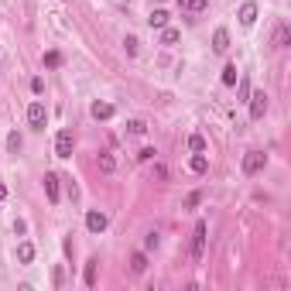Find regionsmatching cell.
<instances>
[{
	"label": "cell",
	"instance_id": "cell-7",
	"mask_svg": "<svg viewBox=\"0 0 291 291\" xmlns=\"http://www.w3.org/2000/svg\"><path fill=\"white\" fill-rule=\"evenodd\" d=\"M45 195H48L52 206L58 202V175H55V171H48V175H45Z\"/></svg>",
	"mask_w": 291,
	"mask_h": 291
},
{
	"label": "cell",
	"instance_id": "cell-29",
	"mask_svg": "<svg viewBox=\"0 0 291 291\" xmlns=\"http://www.w3.org/2000/svg\"><path fill=\"white\" fill-rule=\"evenodd\" d=\"M247 96H250V82L243 79V82H240V100H247Z\"/></svg>",
	"mask_w": 291,
	"mask_h": 291
},
{
	"label": "cell",
	"instance_id": "cell-12",
	"mask_svg": "<svg viewBox=\"0 0 291 291\" xmlns=\"http://www.w3.org/2000/svg\"><path fill=\"white\" fill-rule=\"evenodd\" d=\"M17 260H21V264H31L34 260V243H28V240L17 243Z\"/></svg>",
	"mask_w": 291,
	"mask_h": 291
},
{
	"label": "cell",
	"instance_id": "cell-23",
	"mask_svg": "<svg viewBox=\"0 0 291 291\" xmlns=\"http://www.w3.org/2000/svg\"><path fill=\"white\" fill-rule=\"evenodd\" d=\"M127 130H130V134H147V123L144 120H130L127 123Z\"/></svg>",
	"mask_w": 291,
	"mask_h": 291
},
{
	"label": "cell",
	"instance_id": "cell-31",
	"mask_svg": "<svg viewBox=\"0 0 291 291\" xmlns=\"http://www.w3.org/2000/svg\"><path fill=\"white\" fill-rule=\"evenodd\" d=\"M4 195H7V189H4V185H0V199H4Z\"/></svg>",
	"mask_w": 291,
	"mask_h": 291
},
{
	"label": "cell",
	"instance_id": "cell-18",
	"mask_svg": "<svg viewBox=\"0 0 291 291\" xmlns=\"http://www.w3.org/2000/svg\"><path fill=\"white\" fill-rule=\"evenodd\" d=\"M236 76H240V72H236V65L230 62V65L223 69V76H219V79H223V86H236Z\"/></svg>",
	"mask_w": 291,
	"mask_h": 291
},
{
	"label": "cell",
	"instance_id": "cell-20",
	"mask_svg": "<svg viewBox=\"0 0 291 291\" xmlns=\"http://www.w3.org/2000/svg\"><path fill=\"white\" fill-rule=\"evenodd\" d=\"M7 151H11V154H17V151H21V134H17V130H14V134H7Z\"/></svg>",
	"mask_w": 291,
	"mask_h": 291
},
{
	"label": "cell",
	"instance_id": "cell-8",
	"mask_svg": "<svg viewBox=\"0 0 291 291\" xmlns=\"http://www.w3.org/2000/svg\"><path fill=\"white\" fill-rule=\"evenodd\" d=\"M226 48H230V31H226V28H216V34H213V52H219V55H223Z\"/></svg>",
	"mask_w": 291,
	"mask_h": 291
},
{
	"label": "cell",
	"instance_id": "cell-25",
	"mask_svg": "<svg viewBox=\"0 0 291 291\" xmlns=\"http://www.w3.org/2000/svg\"><path fill=\"white\" fill-rule=\"evenodd\" d=\"M123 45H127V55H137V38H134V34H130V38H127Z\"/></svg>",
	"mask_w": 291,
	"mask_h": 291
},
{
	"label": "cell",
	"instance_id": "cell-13",
	"mask_svg": "<svg viewBox=\"0 0 291 291\" xmlns=\"http://www.w3.org/2000/svg\"><path fill=\"white\" fill-rule=\"evenodd\" d=\"M189 168L195 171V175H202V171L209 168V161H206V154H202V151H195V154H192V161H189Z\"/></svg>",
	"mask_w": 291,
	"mask_h": 291
},
{
	"label": "cell",
	"instance_id": "cell-1",
	"mask_svg": "<svg viewBox=\"0 0 291 291\" xmlns=\"http://www.w3.org/2000/svg\"><path fill=\"white\" fill-rule=\"evenodd\" d=\"M247 103H250V120H264V113H267V93H264V89L250 93Z\"/></svg>",
	"mask_w": 291,
	"mask_h": 291
},
{
	"label": "cell",
	"instance_id": "cell-5",
	"mask_svg": "<svg viewBox=\"0 0 291 291\" xmlns=\"http://www.w3.org/2000/svg\"><path fill=\"white\" fill-rule=\"evenodd\" d=\"M206 230H209V226L199 219V223H195V233H192V257H195V260H199L202 250H206Z\"/></svg>",
	"mask_w": 291,
	"mask_h": 291
},
{
	"label": "cell",
	"instance_id": "cell-28",
	"mask_svg": "<svg viewBox=\"0 0 291 291\" xmlns=\"http://www.w3.org/2000/svg\"><path fill=\"white\" fill-rule=\"evenodd\" d=\"M31 93H45V79H31Z\"/></svg>",
	"mask_w": 291,
	"mask_h": 291
},
{
	"label": "cell",
	"instance_id": "cell-9",
	"mask_svg": "<svg viewBox=\"0 0 291 291\" xmlns=\"http://www.w3.org/2000/svg\"><path fill=\"white\" fill-rule=\"evenodd\" d=\"M254 21H257V4L250 0V4H243V7H240V24H243V28H250Z\"/></svg>",
	"mask_w": 291,
	"mask_h": 291
},
{
	"label": "cell",
	"instance_id": "cell-16",
	"mask_svg": "<svg viewBox=\"0 0 291 291\" xmlns=\"http://www.w3.org/2000/svg\"><path fill=\"white\" fill-rule=\"evenodd\" d=\"M178 7H182V11L199 14V11H206V0H178Z\"/></svg>",
	"mask_w": 291,
	"mask_h": 291
},
{
	"label": "cell",
	"instance_id": "cell-30",
	"mask_svg": "<svg viewBox=\"0 0 291 291\" xmlns=\"http://www.w3.org/2000/svg\"><path fill=\"white\" fill-rule=\"evenodd\" d=\"M144 247H147V250H154V247H158V233H151V236H147V240H144Z\"/></svg>",
	"mask_w": 291,
	"mask_h": 291
},
{
	"label": "cell",
	"instance_id": "cell-24",
	"mask_svg": "<svg viewBox=\"0 0 291 291\" xmlns=\"http://www.w3.org/2000/svg\"><path fill=\"white\" fill-rule=\"evenodd\" d=\"M45 65H48V69L62 65V55H58V52H48V55H45Z\"/></svg>",
	"mask_w": 291,
	"mask_h": 291
},
{
	"label": "cell",
	"instance_id": "cell-11",
	"mask_svg": "<svg viewBox=\"0 0 291 291\" xmlns=\"http://www.w3.org/2000/svg\"><path fill=\"white\" fill-rule=\"evenodd\" d=\"M288 41H291V28L281 24L278 31H274V48H288Z\"/></svg>",
	"mask_w": 291,
	"mask_h": 291
},
{
	"label": "cell",
	"instance_id": "cell-21",
	"mask_svg": "<svg viewBox=\"0 0 291 291\" xmlns=\"http://www.w3.org/2000/svg\"><path fill=\"white\" fill-rule=\"evenodd\" d=\"M189 151H206V137H202V134H192L189 137Z\"/></svg>",
	"mask_w": 291,
	"mask_h": 291
},
{
	"label": "cell",
	"instance_id": "cell-3",
	"mask_svg": "<svg viewBox=\"0 0 291 291\" xmlns=\"http://www.w3.org/2000/svg\"><path fill=\"white\" fill-rule=\"evenodd\" d=\"M264 165H267V154H264V151H247V158H243V175H257Z\"/></svg>",
	"mask_w": 291,
	"mask_h": 291
},
{
	"label": "cell",
	"instance_id": "cell-4",
	"mask_svg": "<svg viewBox=\"0 0 291 291\" xmlns=\"http://www.w3.org/2000/svg\"><path fill=\"white\" fill-rule=\"evenodd\" d=\"M28 123H31L34 130H45V123H48V110L41 106V103H31V106H28Z\"/></svg>",
	"mask_w": 291,
	"mask_h": 291
},
{
	"label": "cell",
	"instance_id": "cell-22",
	"mask_svg": "<svg viewBox=\"0 0 291 291\" xmlns=\"http://www.w3.org/2000/svg\"><path fill=\"white\" fill-rule=\"evenodd\" d=\"M175 41H178V31L175 28H165L161 31V45H175Z\"/></svg>",
	"mask_w": 291,
	"mask_h": 291
},
{
	"label": "cell",
	"instance_id": "cell-26",
	"mask_svg": "<svg viewBox=\"0 0 291 291\" xmlns=\"http://www.w3.org/2000/svg\"><path fill=\"white\" fill-rule=\"evenodd\" d=\"M154 154H158L154 147H144V151H141V154H137V161H151V158H154Z\"/></svg>",
	"mask_w": 291,
	"mask_h": 291
},
{
	"label": "cell",
	"instance_id": "cell-10",
	"mask_svg": "<svg viewBox=\"0 0 291 291\" xmlns=\"http://www.w3.org/2000/svg\"><path fill=\"white\" fill-rule=\"evenodd\" d=\"M89 113H93V120H110V117H113V106H110V103H100V100H96L89 106Z\"/></svg>",
	"mask_w": 291,
	"mask_h": 291
},
{
	"label": "cell",
	"instance_id": "cell-27",
	"mask_svg": "<svg viewBox=\"0 0 291 291\" xmlns=\"http://www.w3.org/2000/svg\"><path fill=\"white\" fill-rule=\"evenodd\" d=\"M62 281H65V271H62V267H55V274H52V284H55V288H58Z\"/></svg>",
	"mask_w": 291,
	"mask_h": 291
},
{
	"label": "cell",
	"instance_id": "cell-2",
	"mask_svg": "<svg viewBox=\"0 0 291 291\" xmlns=\"http://www.w3.org/2000/svg\"><path fill=\"white\" fill-rule=\"evenodd\" d=\"M72 147H76L72 130H58V134H55V154L58 158H72Z\"/></svg>",
	"mask_w": 291,
	"mask_h": 291
},
{
	"label": "cell",
	"instance_id": "cell-17",
	"mask_svg": "<svg viewBox=\"0 0 291 291\" xmlns=\"http://www.w3.org/2000/svg\"><path fill=\"white\" fill-rule=\"evenodd\" d=\"M96 165H100V171H103V175H110V171L117 168V161H113V154H100V158H96Z\"/></svg>",
	"mask_w": 291,
	"mask_h": 291
},
{
	"label": "cell",
	"instance_id": "cell-19",
	"mask_svg": "<svg viewBox=\"0 0 291 291\" xmlns=\"http://www.w3.org/2000/svg\"><path fill=\"white\" fill-rule=\"evenodd\" d=\"M130 271H134V274H144L147 271V257L144 254H134V257H130Z\"/></svg>",
	"mask_w": 291,
	"mask_h": 291
},
{
	"label": "cell",
	"instance_id": "cell-6",
	"mask_svg": "<svg viewBox=\"0 0 291 291\" xmlns=\"http://www.w3.org/2000/svg\"><path fill=\"white\" fill-rule=\"evenodd\" d=\"M86 230H89V233H103V230H106V216L96 213V209L86 213Z\"/></svg>",
	"mask_w": 291,
	"mask_h": 291
},
{
	"label": "cell",
	"instance_id": "cell-15",
	"mask_svg": "<svg viewBox=\"0 0 291 291\" xmlns=\"http://www.w3.org/2000/svg\"><path fill=\"white\" fill-rule=\"evenodd\" d=\"M147 24H151V28H165V24H168V11H151Z\"/></svg>",
	"mask_w": 291,
	"mask_h": 291
},
{
	"label": "cell",
	"instance_id": "cell-14",
	"mask_svg": "<svg viewBox=\"0 0 291 291\" xmlns=\"http://www.w3.org/2000/svg\"><path fill=\"white\" fill-rule=\"evenodd\" d=\"M96 264H100L96 257H89V260H86V274H82V281H86V288H93V284H96Z\"/></svg>",
	"mask_w": 291,
	"mask_h": 291
}]
</instances>
